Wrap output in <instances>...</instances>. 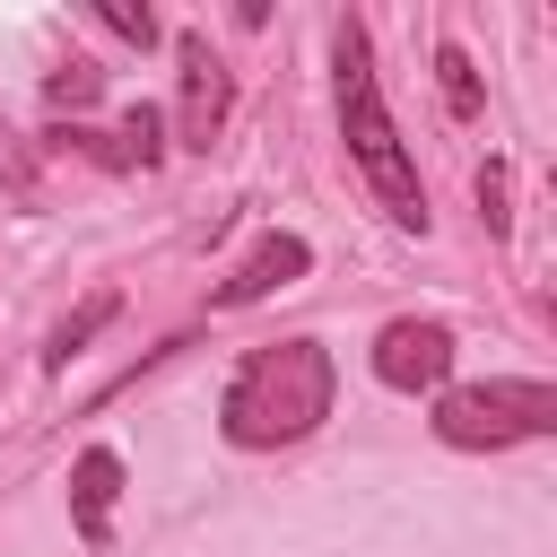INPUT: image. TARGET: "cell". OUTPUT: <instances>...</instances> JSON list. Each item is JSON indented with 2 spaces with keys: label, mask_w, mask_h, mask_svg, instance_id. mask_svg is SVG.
I'll return each instance as SVG.
<instances>
[{
  "label": "cell",
  "mask_w": 557,
  "mask_h": 557,
  "mask_svg": "<svg viewBox=\"0 0 557 557\" xmlns=\"http://www.w3.org/2000/svg\"><path fill=\"white\" fill-rule=\"evenodd\" d=\"M331 392H339V366H331L322 339H270L226 374L218 426H226L235 453H278V444H305L331 418Z\"/></svg>",
  "instance_id": "1"
},
{
  "label": "cell",
  "mask_w": 557,
  "mask_h": 557,
  "mask_svg": "<svg viewBox=\"0 0 557 557\" xmlns=\"http://www.w3.org/2000/svg\"><path fill=\"white\" fill-rule=\"evenodd\" d=\"M331 87H339V139L357 157V174L374 183L383 218L426 235V183H418V157L400 148L392 113H383V87H374V52H366V17H331Z\"/></svg>",
  "instance_id": "2"
},
{
  "label": "cell",
  "mask_w": 557,
  "mask_h": 557,
  "mask_svg": "<svg viewBox=\"0 0 557 557\" xmlns=\"http://www.w3.org/2000/svg\"><path fill=\"white\" fill-rule=\"evenodd\" d=\"M435 435L453 453H505L557 435V392L540 374H496V383H444L435 392Z\"/></svg>",
  "instance_id": "3"
},
{
  "label": "cell",
  "mask_w": 557,
  "mask_h": 557,
  "mask_svg": "<svg viewBox=\"0 0 557 557\" xmlns=\"http://www.w3.org/2000/svg\"><path fill=\"white\" fill-rule=\"evenodd\" d=\"M453 374V331L435 313H400L374 331V383L383 392H444Z\"/></svg>",
  "instance_id": "4"
},
{
  "label": "cell",
  "mask_w": 557,
  "mask_h": 557,
  "mask_svg": "<svg viewBox=\"0 0 557 557\" xmlns=\"http://www.w3.org/2000/svg\"><path fill=\"white\" fill-rule=\"evenodd\" d=\"M174 61H183V96H174V131H183V148H209L218 131H226V61L209 52V35H174Z\"/></svg>",
  "instance_id": "5"
},
{
  "label": "cell",
  "mask_w": 557,
  "mask_h": 557,
  "mask_svg": "<svg viewBox=\"0 0 557 557\" xmlns=\"http://www.w3.org/2000/svg\"><path fill=\"white\" fill-rule=\"evenodd\" d=\"M305 270H313V244H305V235H261V244H252V252H244V261H235V270L209 287V305H218V313H235V305H261V296L296 287Z\"/></svg>",
  "instance_id": "6"
},
{
  "label": "cell",
  "mask_w": 557,
  "mask_h": 557,
  "mask_svg": "<svg viewBox=\"0 0 557 557\" xmlns=\"http://www.w3.org/2000/svg\"><path fill=\"white\" fill-rule=\"evenodd\" d=\"M113 496H122V453H113V444H87V453L70 461V522H78L87 548L113 540Z\"/></svg>",
  "instance_id": "7"
},
{
  "label": "cell",
  "mask_w": 557,
  "mask_h": 557,
  "mask_svg": "<svg viewBox=\"0 0 557 557\" xmlns=\"http://www.w3.org/2000/svg\"><path fill=\"white\" fill-rule=\"evenodd\" d=\"M113 313H122V296H113V287H96V296H87V305H78V313H70V322L44 339V366H70V357H78V348H87V339L113 322Z\"/></svg>",
  "instance_id": "8"
},
{
  "label": "cell",
  "mask_w": 557,
  "mask_h": 557,
  "mask_svg": "<svg viewBox=\"0 0 557 557\" xmlns=\"http://www.w3.org/2000/svg\"><path fill=\"white\" fill-rule=\"evenodd\" d=\"M113 148H122V165H139V174H148V165L165 157V113H157V104H131V113H122V131H113Z\"/></svg>",
  "instance_id": "9"
},
{
  "label": "cell",
  "mask_w": 557,
  "mask_h": 557,
  "mask_svg": "<svg viewBox=\"0 0 557 557\" xmlns=\"http://www.w3.org/2000/svg\"><path fill=\"white\" fill-rule=\"evenodd\" d=\"M435 78H444V104L470 122V113H479V70H470V52H461V44H435Z\"/></svg>",
  "instance_id": "10"
},
{
  "label": "cell",
  "mask_w": 557,
  "mask_h": 557,
  "mask_svg": "<svg viewBox=\"0 0 557 557\" xmlns=\"http://www.w3.org/2000/svg\"><path fill=\"white\" fill-rule=\"evenodd\" d=\"M96 87H104V70H96V61H70V70H52V78H44V96H52L61 113H78V104H96Z\"/></svg>",
  "instance_id": "11"
},
{
  "label": "cell",
  "mask_w": 557,
  "mask_h": 557,
  "mask_svg": "<svg viewBox=\"0 0 557 557\" xmlns=\"http://www.w3.org/2000/svg\"><path fill=\"white\" fill-rule=\"evenodd\" d=\"M87 17H96V26H113L122 44H157V17H148V9H131V0H87Z\"/></svg>",
  "instance_id": "12"
},
{
  "label": "cell",
  "mask_w": 557,
  "mask_h": 557,
  "mask_svg": "<svg viewBox=\"0 0 557 557\" xmlns=\"http://www.w3.org/2000/svg\"><path fill=\"white\" fill-rule=\"evenodd\" d=\"M0 191H17V200H35V157H26V139L0 122Z\"/></svg>",
  "instance_id": "13"
},
{
  "label": "cell",
  "mask_w": 557,
  "mask_h": 557,
  "mask_svg": "<svg viewBox=\"0 0 557 557\" xmlns=\"http://www.w3.org/2000/svg\"><path fill=\"white\" fill-rule=\"evenodd\" d=\"M479 218H487V235H505V226H513V209H505V165H496V157L479 165Z\"/></svg>",
  "instance_id": "14"
}]
</instances>
